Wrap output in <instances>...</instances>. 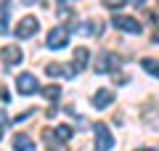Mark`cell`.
Returning a JSON list of instances; mask_svg holds the SVG:
<instances>
[{
	"label": "cell",
	"mask_w": 159,
	"mask_h": 151,
	"mask_svg": "<svg viewBox=\"0 0 159 151\" xmlns=\"http://www.w3.org/2000/svg\"><path fill=\"white\" fill-rule=\"evenodd\" d=\"M98 24L96 21H90V24H74V32H80V34H96L98 32Z\"/></svg>",
	"instance_id": "4fadbf2b"
},
{
	"label": "cell",
	"mask_w": 159,
	"mask_h": 151,
	"mask_svg": "<svg viewBox=\"0 0 159 151\" xmlns=\"http://www.w3.org/2000/svg\"><path fill=\"white\" fill-rule=\"evenodd\" d=\"M16 90H19L21 95H34V93L40 90L37 77H34V74H29V72L19 74V77H16Z\"/></svg>",
	"instance_id": "277c9868"
},
{
	"label": "cell",
	"mask_w": 159,
	"mask_h": 151,
	"mask_svg": "<svg viewBox=\"0 0 159 151\" xmlns=\"http://www.w3.org/2000/svg\"><path fill=\"white\" fill-rule=\"evenodd\" d=\"M151 16L157 19V21H159V8H154V11H151Z\"/></svg>",
	"instance_id": "e0dca14e"
},
{
	"label": "cell",
	"mask_w": 159,
	"mask_h": 151,
	"mask_svg": "<svg viewBox=\"0 0 159 151\" xmlns=\"http://www.w3.org/2000/svg\"><path fill=\"white\" fill-rule=\"evenodd\" d=\"M6 122V112H3V109H0V125Z\"/></svg>",
	"instance_id": "ac0fdd59"
},
{
	"label": "cell",
	"mask_w": 159,
	"mask_h": 151,
	"mask_svg": "<svg viewBox=\"0 0 159 151\" xmlns=\"http://www.w3.org/2000/svg\"><path fill=\"white\" fill-rule=\"evenodd\" d=\"M125 3H127V0H103V6H106V8H111V11H117V8H122Z\"/></svg>",
	"instance_id": "2e32d148"
},
{
	"label": "cell",
	"mask_w": 159,
	"mask_h": 151,
	"mask_svg": "<svg viewBox=\"0 0 159 151\" xmlns=\"http://www.w3.org/2000/svg\"><path fill=\"white\" fill-rule=\"evenodd\" d=\"M143 69L154 77H159V61H154V58H143Z\"/></svg>",
	"instance_id": "9a60e30c"
},
{
	"label": "cell",
	"mask_w": 159,
	"mask_h": 151,
	"mask_svg": "<svg viewBox=\"0 0 159 151\" xmlns=\"http://www.w3.org/2000/svg\"><path fill=\"white\" fill-rule=\"evenodd\" d=\"M21 3H27V6H32V3H37V0H21Z\"/></svg>",
	"instance_id": "d6986e66"
},
{
	"label": "cell",
	"mask_w": 159,
	"mask_h": 151,
	"mask_svg": "<svg viewBox=\"0 0 159 151\" xmlns=\"http://www.w3.org/2000/svg\"><path fill=\"white\" fill-rule=\"evenodd\" d=\"M45 74H51V77H58V74H64V77H74L77 69H74V66H61L58 61H53V64L45 66Z\"/></svg>",
	"instance_id": "30bf717a"
},
{
	"label": "cell",
	"mask_w": 159,
	"mask_h": 151,
	"mask_svg": "<svg viewBox=\"0 0 159 151\" xmlns=\"http://www.w3.org/2000/svg\"><path fill=\"white\" fill-rule=\"evenodd\" d=\"M37 29H40V21H37V19H34V16H24L21 21L16 24V37L27 40V37H32Z\"/></svg>",
	"instance_id": "52a82bcc"
},
{
	"label": "cell",
	"mask_w": 159,
	"mask_h": 151,
	"mask_svg": "<svg viewBox=\"0 0 159 151\" xmlns=\"http://www.w3.org/2000/svg\"><path fill=\"white\" fill-rule=\"evenodd\" d=\"M0 138H3V127H0Z\"/></svg>",
	"instance_id": "ffe728a7"
},
{
	"label": "cell",
	"mask_w": 159,
	"mask_h": 151,
	"mask_svg": "<svg viewBox=\"0 0 159 151\" xmlns=\"http://www.w3.org/2000/svg\"><path fill=\"white\" fill-rule=\"evenodd\" d=\"M13 151H37V149H34V143H32L29 135L19 133V135H13Z\"/></svg>",
	"instance_id": "8fae6325"
},
{
	"label": "cell",
	"mask_w": 159,
	"mask_h": 151,
	"mask_svg": "<svg viewBox=\"0 0 159 151\" xmlns=\"http://www.w3.org/2000/svg\"><path fill=\"white\" fill-rule=\"evenodd\" d=\"M43 135H45V140H56V138H58V140H69V138L74 135V130L69 127V125H58L56 130H45Z\"/></svg>",
	"instance_id": "ba28073f"
},
{
	"label": "cell",
	"mask_w": 159,
	"mask_h": 151,
	"mask_svg": "<svg viewBox=\"0 0 159 151\" xmlns=\"http://www.w3.org/2000/svg\"><path fill=\"white\" fill-rule=\"evenodd\" d=\"M119 66H122V58H119L117 53H106V50H103L101 56H98L96 72H98V74H103V72H117Z\"/></svg>",
	"instance_id": "7a4b0ae2"
},
{
	"label": "cell",
	"mask_w": 159,
	"mask_h": 151,
	"mask_svg": "<svg viewBox=\"0 0 159 151\" xmlns=\"http://www.w3.org/2000/svg\"><path fill=\"white\" fill-rule=\"evenodd\" d=\"M88 58H90V50H88L85 45L77 48V50H74V69H77V72H80V69H85L88 66Z\"/></svg>",
	"instance_id": "7c38bea8"
},
{
	"label": "cell",
	"mask_w": 159,
	"mask_h": 151,
	"mask_svg": "<svg viewBox=\"0 0 159 151\" xmlns=\"http://www.w3.org/2000/svg\"><path fill=\"white\" fill-rule=\"evenodd\" d=\"M24 53L19 45H6V48H0V61L6 64V66H16V64H21Z\"/></svg>",
	"instance_id": "8992f818"
},
{
	"label": "cell",
	"mask_w": 159,
	"mask_h": 151,
	"mask_svg": "<svg viewBox=\"0 0 159 151\" xmlns=\"http://www.w3.org/2000/svg\"><path fill=\"white\" fill-rule=\"evenodd\" d=\"M69 43V32L64 27H53L51 32H48V40H45V45L51 50H58V48H64V45Z\"/></svg>",
	"instance_id": "5b68a950"
},
{
	"label": "cell",
	"mask_w": 159,
	"mask_h": 151,
	"mask_svg": "<svg viewBox=\"0 0 159 151\" xmlns=\"http://www.w3.org/2000/svg\"><path fill=\"white\" fill-rule=\"evenodd\" d=\"M43 95H45L48 101H56L58 95H61V88H58V85H48V88H43Z\"/></svg>",
	"instance_id": "5bb4252c"
},
{
	"label": "cell",
	"mask_w": 159,
	"mask_h": 151,
	"mask_svg": "<svg viewBox=\"0 0 159 151\" xmlns=\"http://www.w3.org/2000/svg\"><path fill=\"white\" fill-rule=\"evenodd\" d=\"M111 24L119 29V32H127V34H141V32H143L141 21H138V19H133V16H114Z\"/></svg>",
	"instance_id": "3957f363"
},
{
	"label": "cell",
	"mask_w": 159,
	"mask_h": 151,
	"mask_svg": "<svg viewBox=\"0 0 159 151\" xmlns=\"http://www.w3.org/2000/svg\"><path fill=\"white\" fill-rule=\"evenodd\" d=\"M109 103H114V93L111 90H98L96 95H93V109H98V112H101V109H106Z\"/></svg>",
	"instance_id": "9c48e42d"
},
{
	"label": "cell",
	"mask_w": 159,
	"mask_h": 151,
	"mask_svg": "<svg viewBox=\"0 0 159 151\" xmlns=\"http://www.w3.org/2000/svg\"><path fill=\"white\" fill-rule=\"evenodd\" d=\"M93 133H96V151H111L114 149V135L103 122L93 125Z\"/></svg>",
	"instance_id": "6da1fadb"
}]
</instances>
